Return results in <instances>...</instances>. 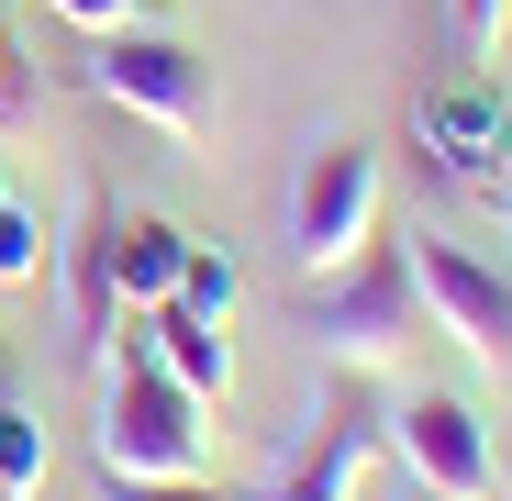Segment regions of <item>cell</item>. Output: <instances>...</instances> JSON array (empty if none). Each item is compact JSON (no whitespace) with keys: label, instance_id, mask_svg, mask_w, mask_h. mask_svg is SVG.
I'll use <instances>...</instances> for the list:
<instances>
[{"label":"cell","instance_id":"obj_1","mask_svg":"<svg viewBox=\"0 0 512 501\" xmlns=\"http://www.w3.org/2000/svg\"><path fill=\"white\" fill-rule=\"evenodd\" d=\"M201 412H212V401H190L179 379L145 357V334H134V357H112V390H101V468L201 479V457H212V424H201Z\"/></svg>","mask_w":512,"mask_h":501},{"label":"cell","instance_id":"obj_2","mask_svg":"<svg viewBox=\"0 0 512 501\" xmlns=\"http://www.w3.org/2000/svg\"><path fill=\"white\" fill-rule=\"evenodd\" d=\"M423 323V290H412V245H357L334 279H312V357L334 368H390Z\"/></svg>","mask_w":512,"mask_h":501},{"label":"cell","instance_id":"obj_3","mask_svg":"<svg viewBox=\"0 0 512 501\" xmlns=\"http://www.w3.org/2000/svg\"><path fill=\"white\" fill-rule=\"evenodd\" d=\"M90 90H101L112 112L156 123L167 145H201V134H212V67H201L179 34H145V23L90 34Z\"/></svg>","mask_w":512,"mask_h":501},{"label":"cell","instance_id":"obj_4","mask_svg":"<svg viewBox=\"0 0 512 501\" xmlns=\"http://www.w3.org/2000/svg\"><path fill=\"white\" fill-rule=\"evenodd\" d=\"M357 245H379V156L323 145V156H301V190H290V257H301V279H334Z\"/></svg>","mask_w":512,"mask_h":501},{"label":"cell","instance_id":"obj_5","mask_svg":"<svg viewBox=\"0 0 512 501\" xmlns=\"http://www.w3.org/2000/svg\"><path fill=\"white\" fill-rule=\"evenodd\" d=\"M412 290H423V323H446L468 357H512V279L490 257L446 234H412Z\"/></svg>","mask_w":512,"mask_h":501},{"label":"cell","instance_id":"obj_6","mask_svg":"<svg viewBox=\"0 0 512 501\" xmlns=\"http://www.w3.org/2000/svg\"><path fill=\"white\" fill-rule=\"evenodd\" d=\"M423 156H435L457 190L501 201V190H512V101L490 90V78H457V90H435V101H423Z\"/></svg>","mask_w":512,"mask_h":501},{"label":"cell","instance_id":"obj_7","mask_svg":"<svg viewBox=\"0 0 512 501\" xmlns=\"http://www.w3.org/2000/svg\"><path fill=\"white\" fill-rule=\"evenodd\" d=\"M401 468L423 479V490H446V501H490V479H501V457H490V424L457 401V390H423V401H401Z\"/></svg>","mask_w":512,"mask_h":501},{"label":"cell","instance_id":"obj_8","mask_svg":"<svg viewBox=\"0 0 512 501\" xmlns=\"http://www.w3.org/2000/svg\"><path fill=\"white\" fill-rule=\"evenodd\" d=\"M379 468V412H357V401H334L323 424H312V446L279 468V490L268 501H357V479Z\"/></svg>","mask_w":512,"mask_h":501},{"label":"cell","instance_id":"obj_9","mask_svg":"<svg viewBox=\"0 0 512 501\" xmlns=\"http://www.w3.org/2000/svg\"><path fill=\"white\" fill-rule=\"evenodd\" d=\"M179 257H190V234L156 223V212H112L101 223V268H112V301L123 312H156L167 290H179Z\"/></svg>","mask_w":512,"mask_h":501},{"label":"cell","instance_id":"obj_10","mask_svg":"<svg viewBox=\"0 0 512 501\" xmlns=\"http://www.w3.org/2000/svg\"><path fill=\"white\" fill-rule=\"evenodd\" d=\"M145 357L179 379L190 401H223V390H234V346H223V323H201V312H179V301L145 312Z\"/></svg>","mask_w":512,"mask_h":501},{"label":"cell","instance_id":"obj_11","mask_svg":"<svg viewBox=\"0 0 512 501\" xmlns=\"http://www.w3.org/2000/svg\"><path fill=\"white\" fill-rule=\"evenodd\" d=\"M34 490H45V424L12 390V368H0V501H34Z\"/></svg>","mask_w":512,"mask_h":501},{"label":"cell","instance_id":"obj_12","mask_svg":"<svg viewBox=\"0 0 512 501\" xmlns=\"http://www.w3.org/2000/svg\"><path fill=\"white\" fill-rule=\"evenodd\" d=\"M179 312H201V323H234V301H245V268L223 257V245H190L179 257V290H167Z\"/></svg>","mask_w":512,"mask_h":501},{"label":"cell","instance_id":"obj_13","mask_svg":"<svg viewBox=\"0 0 512 501\" xmlns=\"http://www.w3.org/2000/svg\"><path fill=\"white\" fill-rule=\"evenodd\" d=\"M45 257H56V245H45V223L12 201V179H0V290H23V279H45Z\"/></svg>","mask_w":512,"mask_h":501},{"label":"cell","instance_id":"obj_14","mask_svg":"<svg viewBox=\"0 0 512 501\" xmlns=\"http://www.w3.org/2000/svg\"><path fill=\"white\" fill-rule=\"evenodd\" d=\"M101 501H234L212 479H134V468H101Z\"/></svg>","mask_w":512,"mask_h":501},{"label":"cell","instance_id":"obj_15","mask_svg":"<svg viewBox=\"0 0 512 501\" xmlns=\"http://www.w3.org/2000/svg\"><path fill=\"white\" fill-rule=\"evenodd\" d=\"M446 12H457L468 56H501V34H512V0H446Z\"/></svg>","mask_w":512,"mask_h":501},{"label":"cell","instance_id":"obj_16","mask_svg":"<svg viewBox=\"0 0 512 501\" xmlns=\"http://www.w3.org/2000/svg\"><path fill=\"white\" fill-rule=\"evenodd\" d=\"M56 23H78V34H123L134 23V0H45Z\"/></svg>","mask_w":512,"mask_h":501},{"label":"cell","instance_id":"obj_17","mask_svg":"<svg viewBox=\"0 0 512 501\" xmlns=\"http://www.w3.org/2000/svg\"><path fill=\"white\" fill-rule=\"evenodd\" d=\"M0 90H12V34H0Z\"/></svg>","mask_w":512,"mask_h":501},{"label":"cell","instance_id":"obj_18","mask_svg":"<svg viewBox=\"0 0 512 501\" xmlns=\"http://www.w3.org/2000/svg\"><path fill=\"white\" fill-rule=\"evenodd\" d=\"M401 501H446V490H423V479H412V490H401Z\"/></svg>","mask_w":512,"mask_h":501}]
</instances>
